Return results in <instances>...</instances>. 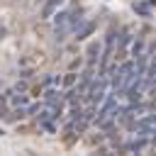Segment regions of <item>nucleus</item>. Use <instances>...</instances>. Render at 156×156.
Masks as SVG:
<instances>
[{
	"label": "nucleus",
	"instance_id": "obj_3",
	"mask_svg": "<svg viewBox=\"0 0 156 156\" xmlns=\"http://www.w3.org/2000/svg\"><path fill=\"white\" fill-rule=\"evenodd\" d=\"M63 0H46L44 2V7H41V17L44 20H49V17H54V12L58 10V5H61Z\"/></svg>",
	"mask_w": 156,
	"mask_h": 156
},
{
	"label": "nucleus",
	"instance_id": "obj_2",
	"mask_svg": "<svg viewBox=\"0 0 156 156\" xmlns=\"http://www.w3.org/2000/svg\"><path fill=\"white\" fill-rule=\"evenodd\" d=\"M95 32V22H83L80 27H76V39H88Z\"/></svg>",
	"mask_w": 156,
	"mask_h": 156
},
{
	"label": "nucleus",
	"instance_id": "obj_10",
	"mask_svg": "<svg viewBox=\"0 0 156 156\" xmlns=\"http://www.w3.org/2000/svg\"><path fill=\"white\" fill-rule=\"evenodd\" d=\"M12 105H15V107L27 105V95H15V98H12Z\"/></svg>",
	"mask_w": 156,
	"mask_h": 156
},
{
	"label": "nucleus",
	"instance_id": "obj_4",
	"mask_svg": "<svg viewBox=\"0 0 156 156\" xmlns=\"http://www.w3.org/2000/svg\"><path fill=\"white\" fill-rule=\"evenodd\" d=\"M100 51H102V44H100V41H93V44L88 46V63H90V66H93V63L98 61Z\"/></svg>",
	"mask_w": 156,
	"mask_h": 156
},
{
	"label": "nucleus",
	"instance_id": "obj_6",
	"mask_svg": "<svg viewBox=\"0 0 156 156\" xmlns=\"http://www.w3.org/2000/svg\"><path fill=\"white\" fill-rule=\"evenodd\" d=\"M56 98H61V93H58L56 88H46V90H44V102H46V105H54Z\"/></svg>",
	"mask_w": 156,
	"mask_h": 156
},
{
	"label": "nucleus",
	"instance_id": "obj_12",
	"mask_svg": "<svg viewBox=\"0 0 156 156\" xmlns=\"http://www.w3.org/2000/svg\"><path fill=\"white\" fill-rule=\"evenodd\" d=\"M39 2H46V0H39Z\"/></svg>",
	"mask_w": 156,
	"mask_h": 156
},
{
	"label": "nucleus",
	"instance_id": "obj_8",
	"mask_svg": "<svg viewBox=\"0 0 156 156\" xmlns=\"http://www.w3.org/2000/svg\"><path fill=\"white\" fill-rule=\"evenodd\" d=\"M141 51H144V44H141V39H136V41H134V44H132V56H134V58H136V56H139V54H141Z\"/></svg>",
	"mask_w": 156,
	"mask_h": 156
},
{
	"label": "nucleus",
	"instance_id": "obj_11",
	"mask_svg": "<svg viewBox=\"0 0 156 156\" xmlns=\"http://www.w3.org/2000/svg\"><path fill=\"white\" fill-rule=\"evenodd\" d=\"M149 134H151V144L156 146V127H151V129H149Z\"/></svg>",
	"mask_w": 156,
	"mask_h": 156
},
{
	"label": "nucleus",
	"instance_id": "obj_7",
	"mask_svg": "<svg viewBox=\"0 0 156 156\" xmlns=\"http://www.w3.org/2000/svg\"><path fill=\"white\" fill-rule=\"evenodd\" d=\"M134 12H139L141 17H149L151 12H149V5H144V2H134Z\"/></svg>",
	"mask_w": 156,
	"mask_h": 156
},
{
	"label": "nucleus",
	"instance_id": "obj_5",
	"mask_svg": "<svg viewBox=\"0 0 156 156\" xmlns=\"http://www.w3.org/2000/svg\"><path fill=\"white\" fill-rule=\"evenodd\" d=\"M76 80H78V73H76V71H68V73L61 78V85H63V88H73Z\"/></svg>",
	"mask_w": 156,
	"mask_h": 156
},
{
	"label": "nucleus",
	"instance_id": "obj_9",
	"mask_svg": "<svg viewBox=\"0 0 156 156\" xmlns=\"http://www.w3.org/2000/svg\"><path fill=\"white\" fill-rule=\"evenodd\" d=\"M127 98H129V102H136V100L141 98V93H139V85H134V88L129 90V95H127Z\"/></svg>",
	"mask_w": 156,
	"mask_h": 156
},
{
	"label": "nucleus",
	"instance_id": "obj_1",
	"mask_svg": "<svg viewBox=\"0 0 156 156\" xmlns=\"http://www.w3.org/2000/svg\"><path fill=\"white\" fill-rule=\"evenodd\" d=\"M146 144H149V141H146V134H139L136 139H132V141L124 146V151H132V154H141V151L146 149Z\"/></svg>",
	"mask_w": 156,
	"mask_h": 156
}]
</instances>
